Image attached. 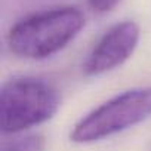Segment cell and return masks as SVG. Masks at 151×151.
Instances as JSON below:
<instances>
[{
	"label": "cell",
	"instance_id": "obj_4",
	"mask_svg": "<svg viewBox=\"0 0 151 151\" xmlns=\"http://www.w3.org/2000/svg\"><path fill=\"white\" fill-rule=\"evenodd\" d=\"M139 25L126 19L111 25L93 45L83 62L86 76H101L123 65L135 52L139 42Z\"/></svg>",
	"mask_w": 151,
	"mask_h": 151
},
{
	"label": "cell",
	"instance_id": "obj_2",
	"mask_svg": "<svg viewBox=\"0 0 151 151\" xmlns=\"http://www.w3.org/2000/svg\"><path fill=\"white\" fill-rule=\"evenodd\" d=\"M61 105L58 89L47 80L18 76L3 83L0 91L2 133L27 132L50 120Z\"/></svg>",
	"mask_w": 151,
	"mask_h": 151
},
{
	"label": "cell",
	"instance_id": "obj_1",
	"mask_svg": "<svg viewBox=\"0 0 151 151\" xmlns=\"http://www.w3.org/2000/svg\"><path fill=\"white\" fill-rule=\"evenodd\" d=\"M85 27L82 11L59 6L34 12L15 22L8 33L9 50L24 59H46L67 47Z\"/></svg>",
	"mask_w": 151,
	"mask_h": 151
},
{
	"label": "cell",
	"instance_id": "obj_6",
	"mask_svg": "<svg viewBox=\"0 0 151 151\" xmlns=\"http://www.w3.org/2000/svg\"><path fill=\"white\" fill-rule=\"evenodd\" d=\"M119 3L120 0H88L89 8L96 14H107L113 11Z\"/></svg>",
	"mask_w": 151,
	"mask_h": 151
},
{
	"label": "cell",
	"instance_id": "obj_5",
	"mask_svg": "<svg viewBox=\"0 0 151 151\" xmlns=\"http://www.w3.org/2000/svg\"><path fill=\"white\" fill-rule=\"evenodd\" d=\"M46 139L37 132L3 133L0 151H45Z\"/></svg>",
	"mask_w": 151,
	"mask_h": 151
},
{
	"label": "cell",
	"instance_id": "obj_3",
	"mask_svg": "<svg viewBox=\"0 0 151 151\" xmlns=\"http://www.w3.org/2000/svg\"><path fill=\"white\" fill-rule=\"evenodd\" d=\"M151 117V85L133 88L102 102L74 124L70 139L93 144L122 133Z\"/></svg>",
	"mask_w": 151,
	"mask_h": 151
}]
</instances>
